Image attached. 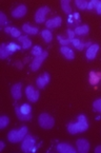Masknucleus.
Segmentation results:
<instances>
[{
  "instance_id": "6e6552de",
  "label": "nucleus",
  "mask_w": 101,
  "mask_h": 153,
  "mask_svg": "<svg viewBox=\"0 0 101 153\" xmlns=\"http://www.w3.org/2000/svg\"><path fill=\"white\" fill-rule=\"evenodd\" d=\"M77 149L79 153H88L90 151V143L86 140L80 138L77 140Z\"/></svg>"
},
{
  "instance_id": "4c0bfd02",
  "label": "nucleus",
  "mask_w": 101,
  "mask_h": 153,
  "mask_svg": "<svg viewBox=\"0 0 101 153\" xmlns=\"http://www.w3.org/2000/svg\"><path fill=\"white\" fill-rule=\"evenodd\" d=\"M74 17H75V18H76V19H78L79 14H78V13H75V14H74Z\"/></svg>"
},
{
  "instance_id": "4be33fe9",
  "label": "nucleus",
  "mask_w": 101,
  "mask_h": 153,
  "mask_svg": "<svg viewBox=\"0 0 101 153\" xmlns=\"http://www.w3.org/2000/svg\"><path fill=\"white\" fill-rule=\"evenodd\" d=\"M88 25H79V27H76V30H75V34H77V35H84V34L88 33Z\"/></svg>"
},
{
  "instance_id": "6ab92c4d",
  "label": "nucleus",
  "mask_w": 101,
  "mask_h": 153,
  "mask_svg": "<svg viewBox=\"0 0 101 153\" xmlns=\"http://www.w3.org/2000/svg\"><path fill=\"white\" fill-rule=\"evenodd\" d=\"M18 40L20 41L21 43H22V48L23 49H29V48L32 47V41L29 39V37L27 36V35H24V36H20L18 38Z\"/></svg>"
},
{
  "instance_id": "f03ea898",
  "label": "nucleus",
  "mask_w": 101,
  "mask_h": 153,
  "mask_svg": "<svg viewBox=\"0 0 101 153\" xmlns=\"http://www.w3.org/2000/svg\"><path fill=\"white\" fill-rule=\"evenodd\" d=\"M27 133V127H22L20 130H12L7 134V140L11 143H18L20 140H24Z\"/></svg>"
},
{
  "instance_id": "2eb2a0df",
  "label": "nucleus",
  "mask_w": 101,
  "mask_h": 153,
  "mask_svg": "<svg viewBox=\"0 0 101 153\" xmlns=\"http://www.w3.org/2000/svg\"><path fill=\"white\" fill-rule=\"evenodd\" d=\"M60 52L66 57L67 60H73V59L75 58V54H74V52H73V50L70 49L69 47H61Z\"/></svg>"
},
{
  "instance_id": "e433bc0d",
  "label": "nucleus",
  "mask_w": 101,
  "mask_h": 153,
  "mask_svg": "<svg viewBox=\"0 0 101 153\" xmlns=\"http://www.w3.org/2000/svg\"><path fill=\"white\" fill-rule=\"evenodd\" d=\"M3 148H4V143L1 142L0 143V150H3Z\"/></svg>"
},
{
  "instance_id": "20e7f679",
  "label": "nucleus",
  "mask_w": 101,
  "mask_h": 153,
  "mask_svg": "<svg viewBox=\"0 0 101 153\" xmlns=\"http://www.w3.org/2000/svg\"><path fill=\"white\" fill-rule=\"evenodd\" d=\"M35 138L32 136V135H27L23 140V143L21 145V149H22L23 152H31V151H35Z\"/></svg>"
},
{
  "instance_id": "aec40b11",
  "label": "nucleus",
  "mask_w": 101,
  "mask_h": 153,
  "mask_svg": "<svg viewBox=\"0 0 101 153\" xmlns=\"http://www.w3.org/2000/svg\"><path fill=\"white\" fill-rule=\"evenodd\" d=\"M9 55H11V53L9 52V50L7 48L5 43H2L1 47H0V58L1 59H5Z\"/></svg>"
},
{
  "instance_id": "bb28decb",
  "label": "nucleus",
  "mask_w": 101,
  "mask_h": 153,
  "mask_svg": "<svg viewBox=\"0 0 101 153\" xmlns=\"http://www.w3.org/2000/svg\"><path fill=\"white\" fill-rule=\"evenodd\" d=\"M10 118L7 116H1L0 117V129H4L9 125Z\"/></svg>"
},
{
  "instance_id": "a878e982",
  "label": "nucleus",
  "mask_w": 101,
  "mask_h": 153,
  "mask_svg": "<svg viewBox=\"0 0 101 153\" xmlns=\"http://www.w3.org/2000/svg\"><path fill=\"white\" fill-rule=\"evenodd\" d=\"M76 3V7L80 10H84V9H88V2L86 1V0H76L75 1Z\"/></svg>"
},
{
  "instance_id": "b1692460",
  "label": "nucleus",
  "mask_w": 101,
  "mask_h": 153,
  "mask_svg": "<svg viewBox=\"0 0 101 153\" xmlns=\"http://www.w3.org/2000/svg\"><path fill=\"white\" fill-rule=\"evenodd\" d=\"M41 36H42V38L44 39L46 42H49V41L53 39L52 33H51V31H49V30H43V31L41 32Z\"/></svg>"
},
{
  "instance_id": "f8f14e48",
  "label": "nucleus",
  "mask_w": 101,
  "mask_h": 153,
  "mask_svg": "<svg viewBox=\"0 0 101 153\" xmlns=\"http://www.w3.org/2000/svg\"><path fill=\"white\" fill-rule=\"evenodd\" d=\"M57 150L61 153H76V150H75L72 146L65 144V143L58 144V146H57Z\"/></svg>"
},
{
  "instance_id": "c85d7f7f",
  "label": "nucleus",
  "mask_w": 101,
  "mask_h": 153,
  "mask_svg": "<svg viewBox=\"0 0 101 153\" xmlns=\"http://www.w3.org/2000/svg\"><path fill=\"white\" fill-rule=\"evenodd\" d=\"M42 53H43V51L41 50V48L39 47V45H36V47H34L33 50H32V54H33L35 57L40 56V55L42 54Z\"/></svg>"
},
{
  "instance_id": "9b49d317",
  "label": "nucleus",
  "mask_w": 101,
  "mask_h": 153,
  "mask_svg": "<svg viewBox=\"0 0 101 153\" xmlns=\"http://www.w3.org/2000/svg\"><path fill=\"white\" fill-rule=\"evenodd\" d=\"M27 10L25 5H19V7H17L15 10H13L12 16L15 17V18H21V17H23V16L27 14Z\"/></svg>"
},
{
  "instance_id": "72a5a7b5",
  "label": "nucleus",
  "mask_w": 101,
  "mask_h": 153,
  "mask_svg": "<svg viewBox=\"0 0 101 153\" xmlns=\"http://www.w3.org/2000/svg\"><path fill=\"white\" fill-rule=\"evenodd\" d=\"M67 35H69V39L70 40H72V39H74L75 38V32L74 31H72V30H67Z\"/></svg>"
},
{
  "instance_id": "5701e85b",
  "label": "nucleus",
  "mask_w": 101,
  "mask_h": 153,
  "mask_svg": "<svg viewBox=\"0 0 101 153\" xmlns=\"http://www.w3.org/2000/svg\"><path fill=\"white\" fill-rule=\"evenodd\" d=\"M4 31L7 32V33H11V35L13 37H16V38H19L20 37V35H21V33H20V31L19 30H17L16 27H5L4 29Z\"/></svg>"
},
{
  "instance_id": "dca6fc26",
  "label": "nucleus",
  "mask_w": 101,
  "mask_h": 153,
  "mask_svg": "<svg viewBox=\"0 0 101 153\" xmlns=\"http://www.w3.org/2000/svg\"><path fill=\"white\" fill-rule=\"evenodd\" d=\"M101 79V73H96V72H90V83L92 86H96L98 85V82Z\"/></svg>"
},
{
  "instance_id": "473e14b6",
  "label": "nucleus",
  "mask_w": 101,
  "mask_h": 153,
  "mask_svg": "<svg viewBox=\"0 0 101 153\" xmlns=\"http://www.w3.org/2000/svg\"><path fill=\"white\" fill-rule=\"evenodd\" d=\"M57 38H58L59 42H60L61 45H63V47H66L67 45H70V43H71V40H70V39H63L62 37H60L59 35H58V37H57Z\"/></svg>"
},
{
  "instance_id": "7c9ffc66",
  "label": "nucleus",
  "mask_w": 101,
  "mask_h": 153,
  "mask_svg": "<svg viewBox=\"0 0 101 153\" xmlns=\"http://www.w3.org/2000/svg\"><path fill=\"white\" fill-rule=\"evenodd\" d=\"M99 0H93V1H90L88 2V10H93V9H95V7H97V5L99 4Z\"/></svg>"
},
{
  "instance_id": "c9c22d12",
  "label": "nucleus",
  "mask_w": 101,
  "mask_h": 153,
  "mask_svg": "<svg viewBox=\"0 0 101 153\" xmlns=\"http://www.w3.org/2000/svg\"><path fill=\"white\" fill-rule=\"evenodd\" d=\"M95 152H96V153H101V146L96 147V149H95Z\"/></svg>"
},
{
  "instance_id": "39448f33",
  "label": "nucleus",
  "mask_w": 101,
  "mask_h": 153,
  "mask_svg": "<svg viewBox=\"0 0 101 153\" xmlns=\"http://www.w3.org/2000/svg\"><path fill=\"white\" fill-rule=\"evenodd\" d=\"M47 55H49V53L47 52H45V51H43V53L40 55V56H37V57H35L34 58V60H33V62H32V65H31V69H32V71H37L40 68V65H42V62L45 60V58L47 57Z\"/></svg>"
},
{
  "instance_id": "7ed1b4c3",
  "label": "nucleus",
  "mask_w": 101,
  "mask_h": 153,
  "mask_svg": "<svg viewBox=\"0 0 101 153\" xmlns=\"http://www.w3.org/2000/svg\"><path fill=\"white\" fill-rule=\"evenodd\" d=\"M38 122L41 128L46 129V130L47 129H52L55 125V120L53 118V116H51L47 113H42V114L39 115Z\"/></svg>"
},
{
  "instance_id": "423d86ee",
  "label": "nucleus",
  "mask_w": 101,
  "mask_h": 153,
  "mask_svg": "<svg viewBox=\"0 0 101 153\" xmlns=\"http://www.w3.org/2000/svg\"><path fill=\"white\" fill-rule=\"evenodd\" d=\"M49 12V7H40L38 11L36 12L35 14V21L37 23H42L45 21V16L46 14Z\"/></svg>"
},
{
  "instance_id": "4468645a",
  "label": "nucleus",
  "mask_w": 101,
  "mask_h": 153,
  "mask_svg": "<svg viewBox=\"0 0 101 153\" xmlns=\"http://www.w3.org/2000/svg\"><path fill=\"white\" fill-rule=\"evenodd\" d=\"M99 51V45H92L88 47V51H86V55L88 59H94L97 55V52Z\"/></svg>"
},
{
  "instance_id": "ddd939ff",
  "label": "nucleus",
  "mask_w": 101,
  "mask_h": 153,
  "mask_svg": "<svg viewBox=\"0 0 101 153\" xmlns=\"http://www.w3.org/2000/svg\"><path fill=\"white\" fill-rule=\"evenodd\" d=\"M61 23H62L61 17H55V18L47 20L46 22H45V25H46V27H49V29H54V27H60Z\"/></svg>"
},
{
  "instance_id": "f257e3e1",
  "label": "nucleus",
  "mask_w": 101,
  "mask_h": 153,
  "mask_svg": "<svg viewBox=\"0 0 101 153\" xmlns=\"http://www.w3.org/2000/svg\"><path fill=\"white\" fill-rule=\"evenodd\" d=\"M88 129V124L86 120V117L84 115H79L78 116V123L77 124H69L67 126V131L71 134H77V133L84 132Z\"/></svg>"
},
{
  "instance_id": "0eeeda50",
  "label": "nucleus",
  "mask_w": 101,
  "mask_h": 153,
  "mask_svg": "<svg viewBox=\"0 0 101 153\" xmlns=\"http://www.w3.org/2000/svg\"><path fill=\"white\" fill-rule=\"evenodd\" d=\"M25 94H27V97L29 101H37L39 99V92L37 90L33 88L32 86H27V89H25Z\"/></svg>"
},
{
  "instance_id": "412c9836",
  "label": "nucleus",
  "mask_w": 101,
  "mask_h": 153,
  "mask_svg": "<svg viewBox=\"0 0 101 153\" xmlns=\"http://www.w3.org/2000/svg\"><path fill=\"white\" fill-rule=\"evenodd\" d=\"M61 7H62L63 12L66 14H71V12H72V7H71L70 5V1L69 0H61Z\"/></svg>"
},
{
  "instance_id": "f3484780",
  "label": "nucleus",
  "mask_w": 101,
  "mask_h": 153,
  "mask_svg": "<svg viewBox=\"0 0 101 153\" xmlns=\"http://www.w3.org/2000/svg\"><path fill=\"white\" fill-rule=\"evenodd\" d=\"M22 30L23 32H25L27 34H29V35H35V34L38 33V29L37 27H32V25H27V23H24L22 25Z\"/></svg>"
},
{
  "instance_id": "cd10ccee",
  "label": "nucleus",
  "mask_w": 101,
  "mask_h": 153,
  "mask_svg": "<svg viewBox=\"0 0 101 153\" xmlns=\"http://www.w3.org/2000/svg\"><path fill=\"white\" fill-rule=\"evenodd\" d=\"M20 111L23 113V114H25V115H29V114H31L32 108H31V106H29V105L24 104V105H22V106L20 107Z\"/></svg>"
},
{
  "instance_id": "9d476101",
  "label": "nucleus",
  "mask_w": 101,
  "mask_h": 153,
  "mask_svg": "<svg viewBox=\"0 0 101 153\" xmlns=\"http://www.w3.org/2000/svg\"><path fill=\"white\" fill-rule=\"evenodd\" d=\"M21 88H22V85L20 82L16 83L12 87L11 89V93H12V96L14 97V99L16 100H18V99L21 98Z\"/></svg>"
},
{
  "instance_id": "c756f323",
  "label": "nucleus",
  "mask_w": 101,
  "mask_h": 153,
  "mask_svg": "<svg viewBox=\"0 0 101 153\" xmlns=\"http://www.w3.org/2000/svg\"><path fill=\"white\" fill-rule=\"evenodd\" d=\"M93 108H94L95 111L101 113V99H97V100L94 101V104H93Z\"/></svg>"
},
{
  "instance_id": "a211bd4d",
  "label": "nucleus",
  "mask_w": 101,
  "mask_h": 153,
  "mask_svg": "<svg viewBox=\"0 0 101 153\" xmlns=\"http://www.w3.org/2000/svg\"><path fill=\"white\" fill-rule=\"evenodd\" d=\"M15 111H16V115H17V117H18L20 120H32V114H29V115L23 114L20 111V108H18V107H16Z\"/></svg>"
},
{
  "instance_id": "f704fd0d",
  "label": "nucleus",
  "mask_w": 101,
  "mask_h": 153,
  "mask_svg": "<svg viewBox=\"0 0 101 153\" xmlns=\"http://www.w3.org/2000/svg\"><path fill=\"white\" fill-rule=\"evenodd\" d=\"M96 10H97V13H98V14H101V1L99 2V4L97 5Z\"/></svg>"
},
{
  "instance_id": "393cba45",
  "label": "nucleus",
  "mask_w": 101,
  "mask_h": 153,
  "mask_svg": "<svg viewBox=\"0 0 101 153\" xmlns=\"http://www.w3.org/2000/svg\"><path fill=\"white\" fill-rule=\"evenodd\" d=\"M7 50H9V52L11 53V54H13V53L15 52V51H17V50L21 49L20 45H18L17 43H15V42H10L9 45H7Z\"/></svg>"
},
{
  "instance_id": "1a4fd4ad",
  "label": "nucleus",
  "mask_w": 101,
  "mask_h": 153,
  "mask_svg": "<svg viewBox=\"0 0 101 153\" xmlns=\"http://www.w3.org/2000/svg\"><path fill=\"white\" fill-rule=\"evenodd\" d=\"M49 79H51V76H49V73L45 72L44 74L40 75V76L37 78V81H36L37 87H38V88H40V89L44 88L47 83L49 82Z\"/></svg>"
},
{
  "instance_id": "2f4dec72",
  "label": "nucleus",
  "mask_w": 101,
  "mask_h": 153,
  "mask_svg": "<svg viewBox=\"0 0 101 153\" xmlns=\"http://www.w3.org/2000/svg\"><path fill=\"white\" fill-rule=\"evenodd\" d=\"M7 22V16L4 15L3 13H0V25L1 27H4Z\"/></svg>"
}]
</instances>
